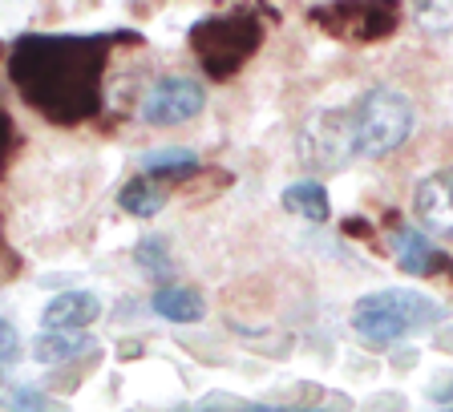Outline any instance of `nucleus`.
Masks as SVG:
<instances>
[{"label": "nucleus", "mask_w": 453, "mask_h": 412, "mask_svg": "<svg viewBox=\"0 0 453 412\" xmlns=\"http://www.w3.org/2000/svg\"><path fill=\"white\" fill-rule=\"evenodd\" d=\"M105 37H61L33 33L20 37L9 53V77L41 118L57 126H77L102 110L105 94Z\"/></svg>", "instance_id": "1"}, {"label": "nucleus", "mask_w": 453, "mask_h": 412, "mask_svg": "<svg viewBox=\"0 0 453 412\" xmlns=\"http://www.w3.org/2000/svg\"><path fill=\"white\" fill-rule=\"evenodd\" d=\"M259 45H264V25L251 12H219L190 28V49H195L203 73L215 81L235 77L259 53Z\"/></svg>", "instance_id": "2"}, {"label": "nucleus", "mask_w": 453, "mask_h": 412, "mask_svg": "<svg viewBox=\"0 0 453 412\" xmlns=\"http://www.w3.org/2000/svg\"><path fill=\"white\" fill-rule=\"evenodd\" d=\"M441 319V303L421 291H377L352 308V332L368 344H396L421 328H434Z\"/></svg>", "instance_id": "3"}, {"label": "nucleus", "mask_w": 453, "mask_h": 412, "mask_svg": "<svg viewBox=\"0 0 453 412\" xmlns=\"http://www.w3.org/2000/svg\"><path fill=\"white\" fill-rule=\"evenodd\" d=\"M352 134H357L360 158H385L401 150L413 134V105L401 89L377 85L352 105Z\"/></svg>", "instance_id": "4"}, {"label": "nucleus", "mask_w": 453, "mask_h": 412, "mask_svg": "<svg viewBox=\"0 0 453 412\" xmlns=\"http://www.w3.org/2000/svg\"><path fill=\"white\" fill-rule=\"evenodd\" d=\"M311 25L344 45H377L401 28V0H324Z\"/></svg>", "instance_id": "5"}, {"label": "nucleus", "mask_w": 453, "mask_h": 412, "mask_svg": "<svg viewBox=\"0 0 453 412\" xmlns=\"http://www.w3.org/2000/svg\"><path fill=\"white\" fill-rule=\"evenodd\" d=\"M300 158L320 174L349 166L357 158V134H352V110H316L300 126Z\"/></svg>", "instance_id": "6"}, {"label": "nucleus", "mask_w": 453, "mask_h": 412, "mask_svg": "<svg viewBox=\"0 0 453 412\" xmlns=\"http://www.w3.org/2000/svg\"><path fill=\"white\" fill-rule=\"evenodd\" d=\"M207 105V94L195 77H162L150 85V94L142 97V118L150 126H182L198 118Z\"/></svg>", "instance_id": "7"}, {"label": "nucleus", "mask_w": 453, "mask_h": 412, "mask_svg": "<svg viewBox=\"0 0 453 412\" xmlns=\"http://www.w3.org/2000/svg\"><path fill=\"white\" fill-rule=\"evenodd\" d=\"M413 210H417V223H421L429 234L453 239V166L437 170V174L417 182Z\"/></svg>", "instance_id": "8"}, {"label": "nucleus", "mask_w": 453, "mask_h": 412, "mask_svg": "<svg viewBox=\"0 0 453 412\" xmlns=\"http://www.w3.org/2000/svg\"><path fill=\"white\" fill-rule=\"evenodd\" d=\"M102 316V300L89 291H65L45 308V332H85Z\"/></svg>", "instance_id": "9"}, {"label": "nucleus", "mask_w": 453, "mask_h": 412, "mask_svg": "<svg viewBox=\"0 0 453 412\" xmlns=\"http://www.w3.org/2000/svg\"><path fill=\"white\" fill-rule=\"evenodd\" d=\"M393 259L409 275H434L445 267V255L437 251L421 231H396L393 234Z\"/></svg>", "instance_id": "10"}, {"label": "nucleus", "mask_w": 453, "mask_h": 412, "mask_svg": "<svg viewBox=\"0 0 453 412\" xmlns=\"http://www.w3.org/2000/svg\"><path fill=\"white\" fill-rule=\"evenodd\" d=\"M150 303L162 319H170V324H198V319H203V308H207L195 287H158Z\"/></svg>", "instance_id": "11"}, {"label": "nucleus", "mask_w": 453, "mask_h": 412, "mask_svg": "<svg viewBox=\"0 0 453 412\" xmlns=\"http://www.w3.org/2000/svg\"><path fill=\"white\" fill-rule=\"evenodd\" d=\"M283 210L308 218V223H328L332 215V202H328V190L320 182H292L283 190Z\"/></svg>", "instance_id": "12"}, {"label": "nucleus", "mask_w": 453, "mask_h": 412, "mask_svg": "<svg viewBox=\"0 0 453 412\" xmlns=\"http://www.w3.org/2000/svg\"><path fill=\"white\" fill-rule=\"evenodd\" d=\"M89 347H94V340H85L81 332H45L33 344V360L37 364H69V360L89 352Z\"/></svg>", "instance_id": "13"}, {"label": "nucleus", "mask_w": 453, "mask_h": 412, "mask_svg": "<svg viewBox=\"0 0 453 412\" xmlns=\"http://www.w3.org/2000/svg\"><path fill=\"white\" fill-rule=\"evenodd\" d=\"M118 202H122V210H130V215L138 218H150L162 210V202H166V195L158 190V182L146 179V174H138V179H130L122 187V195H118Z\"/></svg>", "instance_id": "14"}, {"label": "nucleus", "mask_w": 453, "mask_h": 412, "mask_svg": "<svg viewBox=\"0 0 453 412\" xmlns=\"http://www.w3.org/2000/svg\"><path fill=\"white\" fill-rule=\"evenodd\" d=\"M198 170V158L190 150H154L142 158V174L146 179H187Z\"/></svg>", "instance_id": "15"}, {"label": "nucleus", "mask_w": 453, "mask_h": 412, "mask_svg": "<svg viewBox=\"0 0 453 412\" xmlns=\"http://www.w3.org/2000/svg\"><path fill=\"white\" fill-rule=\"evenodd\" d=\"M413 4V17L425 33H453V0H409Z\"/></svg>", "instance_id": "16"}, {"label": "nucleus", "mask_w": 453, "mask_h": 412, "mask_svg": "<svg viewBox=\"0 0 453 412\" xmlns=\"http://www.w3.org/2000/svg\"><path fill=\"white\" fill-rule=\"evenodd\" d=\"M134 259H138V267L150 275V279H166L170 275V247H166V239H158V234L142 239V243L134 247Z\"/></svg>", "instance_id": "17"}, {"label": "nucleus", "mask_w": 453, "mask_h": 412, "mask_svg": "<svg viewBox=\"0 0 453 412\" xmlns=\"http://www.w3.org/2000/svg\"><path fill=\"white\" fill-rule=\"evenodd\" d=\"M4 404H9V412H65V404L37 393V388H12Z\"/></svg>", "instance_id": "18"}, {"label": "nucleus", "mask_w": 453, "mask_h": 412, "mask_svg": "<svg viewBox=\"0 0 453 412\" xmlns=\"http://www.w3.org/2000/svg\"><path fill=\"white\" fill-rule=\"evenodd\" d=\"M17 352H20L17 328H12L9 319H0V364H12V360H17Z\"/></svg>", "instance_id": "19"}, {"label": "nucleus", "mask_w": 453, "mask_h": 412, "mask_svg": "<svg viewBox=\"0 0 453 412\" xmlns=\"http://www.w3.org/2000/svg\"><path fill=\"white\" fill-rule=\"evenodd\" d=\"M9 150H12V118L0 110V162L9 158Z\"/></svg>", "instance_id": "20"}, {"label": "nucleus", "mask_w": 453, "mask_h": 412, "mask_svg": "<svg viewBox=\"0 0 453 412\" xmlns=\"http://www.w3.org/2000/svg\"><path fill=\"white\" fill-rule=\"evenodd\" d=\"M441 412H453V408H441Z\"/></svg>", "instance_id": "21"}]
</instances>
